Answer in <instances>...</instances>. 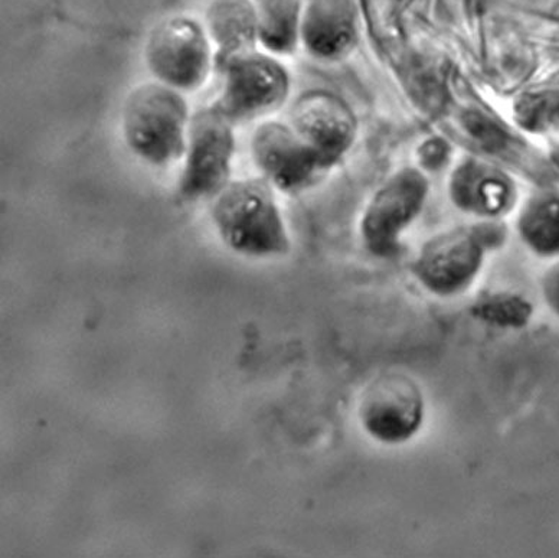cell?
Wrapping results in <instances>:
<instances>
[{
  "instance_id": "1",
  "label": "cell",
  "mask_w": 559,
  "mask_h": 558,
  "mask_svg": "<svg viewBox=\"0 0 559 558\" xmlns=\"http://www.w3.org/2000/svg\"><path fill=\"white\" fill-rule=\"evenodd\" d=\"M211 218L224 245L245 258H280L292 249L274 187L263 177L229 181L214 197Z\"/></svg>"
},
{
  "instance_id": "2",
  "label": "cell",
  "mask_w": 559,
  "mask_h": 558,
  "mask_svg": "<svg viewBox=\"0 0 559 558\" xmlns=\"http://www.w3.org/2000/svg\"><path fill=\"white\" fill-rule=\"evenodd\" d=\"M192 112L183 93L159 81L140 83L121 107L126 146L143 164L169 168L183 159Z\"/></svg>"
},
{
  "instance_id": "3",
  "label": "cell",
  "mask_w": 559,
  "mask_h": 558,
  "mask_svg": "<svg viewBox=\"0 0 559 558\" xmlns=\"http://www.w3.org/2000/svg\"><path fill=\"white\" fill-rule=\"evenodd\" d=\"M144 62L153 79L180 93H195L215 69V48L204 22L187 15L166 17L144 44Z\"/></svg>"
},
{
  "instance_id": "4",
  "label": "cell",
  "mask_w": 559,
  "mask_h": 558,
  "mask_svg": "<svg viewBox=\"0 0 559 558\" xmlns=\"http://www.w3.org/2000/svg\"><path fill=\"white\" fill-rule=\"evenodd\" d=\"M223 75L214 105L234 123L276 111L290 93V75L273 54L259 48L215 61Z\"/></svg>"
},
{
  "instance_id": "5",
  "label": "cell",
  "mask_w": 559,
  "mask_h": 558,
  "mask_svg": "<svg viewBox=\"0 0 559 558\" xmlns=\"http://www.w3.org/2000/svg\"><path fill=\"white\" fill-rule=\"evenodd\" d=\"M234 124L214 103L193 112L178 181V195L183 201L214 198L231 181L237 151Z\"/></svg>"
},
{
  "instance_id": "6",
  "label": "cell",
  "mask_w": 559,
  "mask_h": 558,
  "mask_svg": "<svg viewBox=\"0 0 559 558\" xmlns=\"http://www.w3.org/2000/svg\"><path fill=\"white\" fill-rule=\"evenodd\" d=\"M426 420V399L418 382L404 372L373 378L358 402V422L365 435L385 447L416 438Z\"/></svg>"
},
{
  "instance_id": "7",
  "label": "cell",
  "mask_w": 559,
  "mask_h": 558,
  "mask_svg": "<svg viewBox=\"0 0 559 558\" xmlns=\"http://www.w3.org/2000/svg\"><path fill=\"white\" fill-rule=\"evenodd\" d=\"M250 150L257 169L282 192L305 191L331 168L290 124L282 121L265 120L257 126Z\"/></svg>"
},
{
  "instance_id": "8",
  "label": "cell",
  "mask_w": 559,
  "mask_h": 558,
  "mask_svg": "<svg viewBox=\"0 0 559 558\" xmlns=\"http://www.w3.org/2000/svg\"><path fill=\"white\" fill-rule=\"evenodd\" d=\"M485 261L484 240L467 229L437 234L419 250L414 274L439 298H454L471 289Z\"/></svg>"
},
{
  "instance_id": "9",
  "label": "cell",
  "mask_w": 559,
  "mask_h": 558,
  "mask_svg": "<svg viewBox=\"0 0 559 558\" xmlns=\"http://www.w3.org/2000/svg\"><path fill=\"white\" fill-rule=\"evenodd\" d=\"M427 182L414 169L396 174L369 202L362 219V237L378 256L394 251L401 234L417 218L426 200Z\"/></svg>"
},
{
  "instance_id": "10",
  "label": "cell",
  "mask_w": 559,
  "mask_h": 558,
  "mask_svg": "<svg viewBox=\"0 0 559 558\" xmlns=\"http://www.w3.org/2000/svg\"><path fill=\"white\" fill-rule=\"evenodd\" d=\"M288 124L329 166L349 150L356 120L348 106L326 92L305 93L292 106Z\"/></svg>"
},
{
  "instance_id": "11",
  "label": "cell",
  "mask_w": 559,
  "mask_h": 558,
  "mask_svg": "<svg viewBox=\"0 0 559 558\" xmlns=\"http://www.w3.org/2000/svg\"><path fill=\"white\" fill-rule=\"evenodd\" d=\"M358 38L355 0H305L300 44L316 60L345 57Z\"/></svg>"
},
{
  "instance_id": "12",
  "label": "cell",
  "mask_w": 559,
  "mask_h": 558,
  "mask_svg": "<svg viewBox=\"0 0 559 558\" xmlns=\"http://www.w3.org/2000/svg\"><path fill=\"white\" fill-rule=\"evenodd\" d=\"M450 188L460 209L480 217H498L507 213L515 192L507 175L476 161L466 162L455 169Z\"/></svg>"
},
{
  "instance_id": "13",
  "label": "cell",
  "mask_w": 559,
  "mask_h": 558,
  "mask_svg": "<svg viewBox=\"0 0 559 558\" xmlns=\"http://www.w3.org/2000/svg\"><path fill=\"white\" fill-rule=\"evenodd\" d=\"M204 25L215 61L259 48V25L252 0H211Z\"/></svg>"
},
{
  "instance_id": "14",
  "label": "cell",
  "mask_w": 559,
  "mask_h": 558,
  "mask_svg": "<svg viewBox=\"0 0 559 558\" xmlns=\"http://www.w3.org/2000/svg\"><path fill=\"white\" fill-rule=\"evenodd\" d=\"M259 47L273 56H290L300 44L305 0H252Z\"/></svg>"
},
{
  "instance_id": "15",
  "label": "cell",
  "mask_w": 559,
  "mask_h": 558,
  "mask_svg": "<svg viewBox=\"0 0 559 558\" xmlns=\"http://www.w3.org/2000/svg\"><path fill=\"white\" fill-rule=\"evenodd\" d=\"M527 249L539 258H559V195L544 193L522 211L518 223Z\"/></svg>"
},
{
  "instance_id": "16",
  "label": "cell",
  "mask_w": 559,
  "mask_h": 558,
  "mask_svg": "<svg viewBox=\"0 0 559 558\" xmlns=\"http://www.w3.org/2000/svg\"><path fill=\"white\" fill-rule=\"evenodd\" d=\"M518 120L530 130H548L559 124V94L535 93L516 107Z\"/></svg>"
},
{
  "instance_id": "17",
  "label": "cell",
  "mask_w": 559,
  "mask_h": 558,
  "mask_svg": "<svg viewBox=\"0 0 559 558\" xmlns=\"http://www.w3.org/2000/svg\"><path fill=\"white\" fill-rule=\"evenodd\" d=\"M531 312V306L526 300L511 295L491 296L477 309V313L481 314L486 321L500 327L525 325Z\"/></svg>"
},
{
  "instance_id": "18",
  "label": "cell",
  "mask_w": 559,
  "mask_h": 558,
  "mask_svg": "<svg viewBox=\"0 0 559 558\" xmlns=\"http://www.w3.org/2000/svg\"><path fill=\"white\" fill-rule=\"evenodd\" d=\"M543 294L548 308L559 318V261L545 273Z\"/></svg>"
}]
</instances>
